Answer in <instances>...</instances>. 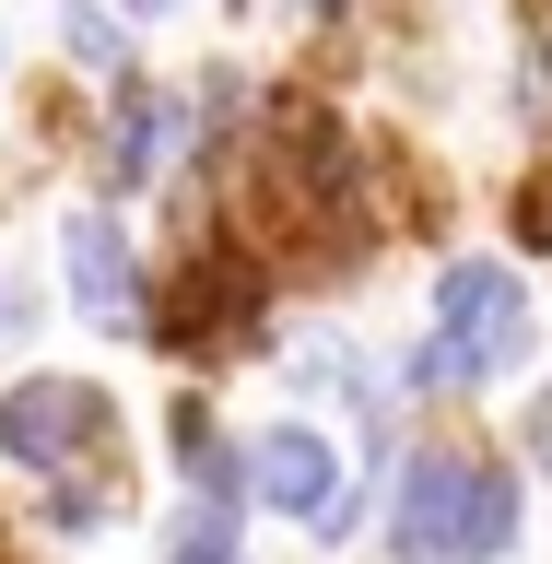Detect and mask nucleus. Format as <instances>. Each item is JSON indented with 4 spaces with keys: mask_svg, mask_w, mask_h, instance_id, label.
Here are the masks:
<instances>
[{
    "mask_svg": "<svg viewBox=\"0 0 552 564\" xmlns=\"http://www.w3.org/2000/svg\"><path fill=\"white\" fill-rule=\"evenodd\" d=\"M506 541H518V470L412 458V506H400V553L412 564H494Z\"/></svg>",
    "mask_w": 552,
    "mask_h": 564,
    "instance_id": "1",
    "label": "nucleus"
},
{
    "mask_svg": "<svg viewBox=\"0 0 552 564\" xmlns=\"http://www.w3.org/2000/svg\"><path fill=\"white\" fill-rule=\"evenodd\" d=\"M518 352H529L518 282L494 271V259H470V271H447V294H435V341H423L412 388H483V377H506Z\"/></svg>",
    "mask_w": 552,
    "mask_h": 564,
    "instance_id": "2",
    "label": "nucleus"
},
{
    "mask_svg": "<svg viewBox=\"0 0 552 564\" xmlns=\"http://www.w3.org/2000/svg\"><path fill=\"white\" fill-rule=\"evenodd\" d=\"M83 423H95V388H83V377H35V388H12V400H0V458L47 470Z\"/></svg>",
    "mask_w": 552,
    "mask_h": 564,
    "instance_id": "3",
    "label": "nucleus"
},
{
    "mask_svg": "<svg viewBox=\"0 0 552 564\" xmlns=\"http://www.w3.org/2000/svg\"><path fill=\"white\" fill-rule=\"evenodd\" d=\"M247 482L271 494L282 518H329V447H317L306 423H271V435H259V458H247Z\"/></svg>",
    "mask_w": 552,
    "mask_h": 564,
    "instance_id": "4",
    "label": "nucleus"
},
{
    "mask_svg": "<svg viewBox=\"0 0 552 564\" xmlns=\"http://www.w3.org/2000/svg\"><path fill=\"white\" fill-rule=\"evenodd\" d=\"M247 317H259V282H247L236 259H201V271H188V294L165 306V341H201V352H212V341H236Z\"/></svg>",
    "mask_w": 552,
    "mask_h": 564,
    "instance_id": "5",
    "label": "nucleus"
},
{
    "mask_svg": "<svg viewBox=\"0 0 552 564\" xmlns=\"http://www.w3.org/2000/svg\"><path fill=\"white\" fill-rule=\"evenodd\" d=\"M71 294H83V306L106 317V329H130V236H118V224H106V212H83V224H71Z\"/></svg>",
    "mask_w": 552,
    "mask_h": 564,
    "instance_id": "6",
    "label": "nucleus"
},
{
    "mask_svg": "<svg viewBox=\"0 0 552 564\" xmlns=\"http://www.w3.org/2000/svg\"><path fill=\"white\" fill-rule=\"evenodd\" d=\"M165 141H176V95H130V118H118V153H106V176H118V188H153Z\"/></svg>",
    "mask_w": 552,
    "mask_h": 564,
    "instance_id": "7",
    "label": "nucleus"
},
{
    "mask_svg": "<svg viewBox=\"0 0 552 564\" xmlns=\"http://www.w3.org/2000/svg\"><path fill=\"white\" fill-rule=\"evenodd\" d=\"M165 564H236V494H201L188 529L165 541Z\"/></svg>",
    "mask_w": 552,
    "mask_h": 564,
    "instance_id": "8",
    "label": "nucleus"
},
{
    "mask_svg": "<svg viewBox=\"0 0 552 564\" xmlns=\"http://www.w3.org/2000/svg\"><path fill=\"white\" fill-rule=\"evenodd\" d=\"M71 59H118V24L106 12H71Z\"/></svg>",
    "mask_w": 552,
    "mask_h": 564,
    "instance_id": "9",
    "label": "nucleus"
}]
</instances>
